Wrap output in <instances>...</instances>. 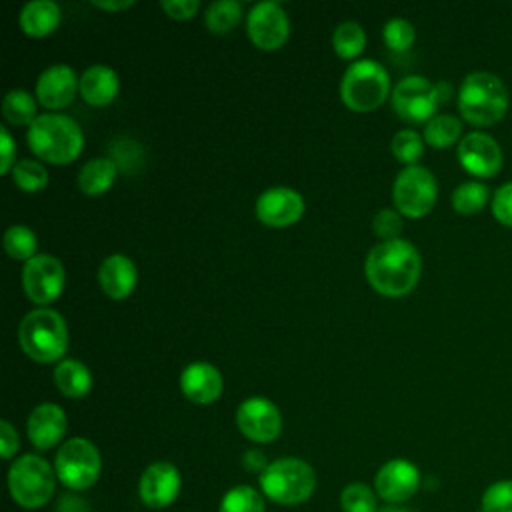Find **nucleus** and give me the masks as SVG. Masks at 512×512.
<instances>
[{
  "mask_svg": "<svg viewBox=\"0 0 512 512\" xmlns=\"http://www.w3.org/2000/svg\"><path fill=\"white\" fill-rule=\"evenodd\" d=\"M422 260L418 250L402 238L376 244L364 262L368 284L382 296L398 298L414 290L420 280Z\"/></svg>",
  "mask_w": 512,
  "mask_h": 512,
  "instance_id": "nucleus-1",
  "label": "nucleus"
},
{
  "mask_svg": "<svg viewBox=\"0 0 512 512\" xmlns=\"http://www.w3.org/2000/svg\"><path fill=\"white\" fill-rule=\"evenodd\" d=\"M28 148L48 164H70L84 148V134L76 120L64 114H40L26 130Z\"/></svg>",
  "mask_w": 512,
  "mask_h": 512,
  "instance_id": "nucleus-2",
  "label": "nucleus"
},
{
  "mask_svg": "<svg viewBox=\"0 0 512 512\" xmlns=\"http://www.w3.org/2000/svg\"><path fill=\"white\" fill-rule=\"evenodd\" d=\"M18 342L22 352L34 362H56L68 348L66 322L52 308H34L20 320Z\"/></svg>",
  "mask_w": 512,
  "mask_h": 512,
  "instance_id": "nucleus-3",
  "label": "nucleus"
},
{
  "mask_svg": "<svg viewBox=\"0 0 512 512\" xmlns=\"http://www.w3.org/2000/svg\"><path fill=\"white\" fill-rule=\"evenodd\" d=\"M458 110L472 126H492L508 110V90L496 74L472 72L460 84Z\"/></svg>",
  "mask_w": 512,
  "mask_h": 512,
  "instance_id": "nucleus-4",
  "label": "nucleus"
},
{
  "mask_svg": "<svg viewBox=\"0 0 512 512\" xmlns=\"http://www.w3.org/2000/svg\"><path fill=\"white\" fill-rule=\"evenodd\" d=\"M260 488L272 502L296 506L312 496L316 472L300 458H278L260 474Z\"/></svg>",
  "mask_w": 512,
  "mask_h": 512,
  "instance_id": "nucleus-5",
  "label": "nucleus"
},
{
  "mask_svg": "<svg viewBox=\"0 0 512 512\" xmlns=\"http://www.w3.org/2000/svg\"><path fill=\"white\" fill-rule=\"evenodd\" d=\"M390 94V76L376 60L352 62L340 82L342 102L352 112H372L384 104Z\"/></svg>",
  "mask_w": 512,
  "mask_h": 512,
  "instance_id": "nucleus-6",
  "label": "nucleus"
},
{
  "mask_svg": "<svg viewBox=\"0 0 512 512\" xmlns=\"http://www.w3.org/2000/svg\"><path fill=\"white\" fill-rule=\"evenodd\" d=\"M56 478V470L42 456L24 454L10 466L8 488L18 506L36 510L52 498Z\"/></svg>",
  "mask_w": 512,
  "mask_h": 512,
  "instance_id": "nucleus-7",
  "label": "nucleus"
},
{
  "mask_svg": "<svg viewBox=\"0 0 512 512\" xmlns=\"http://www.w3.org/2000/svg\"><path fill=\"white\" fill-rule=\"evenodd\" d=\"M54 470L58 480L70 490H86L100 476V452L86 438H70L58 448Z\"/></svg>",
  "mask_w": 512,
  "mask_h": 512,
  "instance_id": "nucleus-8",
  "label": "nucleus"
},
{
  "mask_svg": "<svg viewBox=\"0 0 512 512\" xmlns=\"http://www.w3.org/2000/svg\"><path fill=\"white\" fill-rule=\"evenodd\" d=\"M438 198V184L434 174L424 166H406L398 172L392 186L394 208L408 218L426 216Z\"/></svg>",
  "mask_w": 512,
  "mask_h": 512,
  "instance_id": "nucleus-9",
  "label": "nucleus"
},
{
  "mask_svg": "<svg viewBox=\"0 0 512 512\" xmlns=\"http://www.w3.org/2000/svg\"><path fill=\"white\" fill-rule=\"evenodd\" d=\"M438 106L436 84L424 76H406L392 90V108L406 122H428L436 116Z\"/></svg>",
  "mask_w": 512,
  "mask_h": 512,
  "instance_id": "nucleus-10",
  "label": "nucleus"
},
{
  "mask_svg": "<svg viewBox=\"0 0 512 512\" xmlns=\"http://www.w3.org/2000/svg\"><path fill=\"white\" fill-rule=\"evenodd\" d=\"M64 282L66 270L56 256L36 254L32 260L24 262L22 288L34 304H40V308L54 302L62 294Z\"/></svg>",
  "mask_w": 512,
  "mask_h": 512,
  "instance_id": "nucleus-11",
  "label": "nucleus"
},
{
  "mask_svg": "<svg viewBox=\"0 0 512 512\" xmlns=\"http://www.w3.org/2000/svg\"><path fill=\"white\" fill-rule=\"evenodd\" d=\"M246 32L252 44L264 52L284 46L290 36V20L282 4L274 0L258 2L250 8L246 18Z\"/></svg>",
  "mask_w": 512,
  "mask_h": 512,
  "instance_id": "nucleus-12",
  "label": "nucleus"
},
{
  "mask_svg": "<svg viewBox=\"0 0 512 512\" xmlns=\"http://www.w3.org/2000/svg\"><path fill=\"white\" fill-rule=\"evenodd\" d=\"M238 430L252 442L268 444L282 430V416L276 404L264 396L246 398L236 410Z\"/></svg>",
  "mask_w": 512,
  "mask_h": 512,
  "instance_id": "nucleus-13",
  "label": "nucleus"
},
{
  "mask_svg": "<svg viewBox=\"0 0 512 512\" xmlns=\"http://www.w3.org/2000/svg\"><path fill=\"white\" fill-rule=\"evenodd\" d=\"M460 166L478 178H492L500 172L504 156L500 144L486 132H470L458 142Z\"/></svg>",
  "mask_w": 512,
  "mask_h": 512,
  "instance_id": "nucleus-14",
  "label": "nucleus"
},
{
  "mask_svg": "<svg viewBox=\"0 0 512 512\" xmlns=\"http://www.w3.org/2000/svg\"><path fill=\"white\" fill-rule=\"evenodd\" d=\"M304 198L288 186L264 190L256 200V218L270 228H286L296 224L304 214Z\"/></svg>",
  "mask_w": 512,
  "mask_h": 512,
  "instance_id": "nucleus-15",
  "label": "nucleus"
},
{
  "mask_svg": "<svg viewBox=\"0 0 512 512\" xmlns=\"http://www.w3.org/2000/svg\"><path fill=\"white\" fill-rule=\"evenodd\" d=\"M180 472L172 462H152L140 476L138 494L148 508H166L180 494Z\"/></svg>",
  "mask_w": 512,
  "mask_h": 512,
  "instance_id": "nucleus-16",
  "label": "nucleus"
},
{
  "mask_svg": "<svg viewBox=\"0 0 512 512\" xmlns=\"http://www.w3.org/2000/svg\"><path fill=\"white\" fill-rule=\"evenodd\" d=\"M374 486L376 494L388 504H402L416 494L420 486V472L412 462L394 458L380 466Z\"/></svg>",
  "mask_w": 512,
  "mask_h": 512,
  "instance_id": "nucleus-17",
  "label": "nucleus"
},
{
  "mask_svg": "<svg viewBox=\"0 0 512 512\" xmlns=\"http://www.w3.org/2000/svg\"><path fill=\"white\" fill-rule=\"evenodd\" d=\"M78 90L80 80L68 64H52L36 80V98L50 110L66 108Z\"/></svg>",
  "mask_w": 512,
  "mask_h": 512,
  "instance_id": "nucleus-18",
  "label": "nucleus"
},
{
  "mask_svg": "<svg viewBox=\"0 0 512 512\" xmlns=\"http://www.w3.org/2000/svg\"><path fill=\"white\" fill-rule=\"evenodd\" d=\"M180 390L194 404H212L224 390L220 370L210 362H192L180 374Z\"/></svg>",
  "mask_w": 512,
  "mask_h": 512,
  "instance_id": "nucleus-19",
  "label": "nucleus"
},
{
  "mask_svg": "<svg viewBox=\"0 0 512 512\" xmlns=\"http://www.w3.org/2000/svg\"><path fill=\"white\" fill-rule=\"evenodd\" d=\"M26 432L38 450H48L66 434V412L52 402L38 404L28 416Z\"/></svg>",
  "mask_w": 512,
  "mask_h": 512,
  "instance_id": "nucleus-20",
  "label": "nucleus"
},
{
  "mask_svg": "<svg viewBox=\"0 0 512 512\" xmlns=\"http://www.w3.org/2000/svg\"><path fill=\"white\" fill-rule=\"evenodd\" d=\"M138 282V270L126 254H110L98 268V284L102 292L112 300H124L130 296Z\"/></svg>",
  "mask_w": 512,
  "mask_h": 512,
  "instance_id": "nucleus-21",
  "label": "nucleus"
},
{
  "mask_svg": "<svg viewBox=\"0 0 512 512\" xmlns=\"http://www.w3.org/2000/svg\"><path fill=\"white\" fill-rule=\"evenodd\" d=\"M120 90L118 74L106 64H94L80 76V96L90 106H108Z\"/></svg>",
  "mask_w": 512,
  "mask_h": 512,
  "instance_id": "nucleus-22",
  "label": "nucleus"
},
{
  "mask_svg": "<svg viewBox=\"0 0 512 512\" xmlns=\"http://www.w3.org/2000/svg\"><path fill=\"white\" fill-rule=\"evenodd\" d=\"M60 6L52 0H32L20 10V28L30 38L50 36L60 24Z\"/></svg>",
  "mask_w": 512,
  "mask_h": 512,
  "instance_id": "nucleus-23",
  "label": "nucleus"
},
{
  "mask_svg": "<svg viewBox=\"0 0 512 512\" xmlns=\"http://www.w3.org/2000/svg\"><path fill=\"white\" fill-rule=\"evenodd\" d=\"M116 174L118 166L112 158H92L80 168L76 184L86 196H100L114 184Z\"/></svg>",
  "mask_w": 512,
  "mask_h": 512,
  "instance_id": "nucleus-24",
  "label": "nucleus"
},
{
  "mask_svg": "<svg viewBox=\"0 0 512 512\" xmlns=\"http://www.w3.org/2000/svg\"><path fill=\"white\" fill-rule=\"evenodd\" d=\"M54 382L56 388L68 398H82L92 388V374L86 364L66 358L60 360L54 368Z\"/></svg>",
  "mask_w": 512,
  "mask_h": 512,
  "instance_id": "nucleus-25",
  "label": "nucleus"
},
{
  "mask_svg": "<svg viewBox=\"0 0 512 512\" xmlns=\"http://www.w3.org/2000/svg\"><path fill=\"white\" fill-rule=\"evenodd\" d=\"M366 46V32L358 22H342L332 32V48L342 60H354Z\"/></svg>",
  "mask_w": 512,
  "mask_h": 512,
  "instance_id": "nucleus-26",
  "label": "nucleus"
},
{
  "mask_svg": "<svg viewBox=\"0 0 512 512\" xmlns=\"http://www.w3.org/2000/svg\"><path fill=\"white\" fill-rule=\"evenodd\" d=\"M242 6L236 0H216L204 12V24L212 34H228L238 26Z\"/></svg>",
  "mask_w": 512,
  "mask_h": 512,
  "instance_id": "nucleus-27",
  "label": "nucleus"
},
{
  "mask_svg": "<svg viewBox=\"0 0 512 512\" xmlns=\"http://www.w3.org/2000/svg\"><path fill=\"white\" fill-rule=\"evenodd\" d=\"M2 114L14 126H30L38 118L32 94L22 88H14L4 96Z\"/></svg>",
  "mask_w": 512,
  "mask_h": 512,
  "instance_id": "nucleus-28",
  "label": "nucleus"
},
{
  "mask_svg": "<svg viewBox=\"0 0 512 512\" xmlns=\"http://www.w3.org/2000/svg\"><path fill=\"white\" fill-rule=\"evenodd\" d=\"M462 134V122L452 114H436L432 120L426 122L424 128V142L432 148H448L458 142Z\"/></svg>",
  "mask_w": 512,
  "mask_h": 512,
  "instance_id": "nucleus-29",
  "label": "nucleus"
},
{
  "mask_svg": "<svg viewBox=\"0 0 512 512\" xmlns=\"http://www.w3.org/2000/svg\"><path fill=\"white\" fill-rule=\"evenodd\" d=\"M488 196H490V190L482 182H474V180L462 182L452 192V208L458 214L472 216V214H478L486 206Z\"/></svg>",
  "mask_w": 512,
  "mask_h": 512,
  "instance_id": "nucleus-30",
  "label": "nucleus"
},
{
  "mask_svg": "<svg viewBox=\"0 0 512 512\" xmlns=\"http://www.w3.org/2000/svg\"><path fill=\"white\" fill-rule=\"evenodd\" d=\"M4 248L10 258L28 262L36 256V248H38L36 234L24 224H14L4 234Z\"/></svg>",
  "mask_w": 512,
  "mask_h": 512,
  "instance_id": "nucleus-31",
  "label": "nucleus"
},
{
  "mask_svg": "<svg viewBox=\"0 0 512 512\" xmlns=\"http://www.w3.org/2000/svg\"><path fill=\"white\" fill-rule=\"evenodd\" d=\"M218 512H264V500L256 488L240 484L222 496Z\"/></svg>",
  "mask_w": 512,
  "mask_h": 512,
  "instance_id": "nucleus-32",
  "label": "nucleus"
},
{
  "mask_svg": "<svg viewBox=\"0 0 512 512\" xmlns=\"http://www.w3.org/2000/svg\"><path fill=\"white\" fill-rule=\"evenodd\" d=\"M12 180L24 192H40L48 184V170L38 160H18L12 168Z\"/></svg>",
  "mask_w": 512,
  "mask_h": 512,
  "instance_id": "nucleus-33",
  "label": "nucleus"
},
{
  "mask_svg": "<svg viewBox=\"0 0 512 512\" xmlns=\"http://www.w3.org/2000/svg\"><path fill=\"white\" fill-rule=\"evenodd\" d=\"M392 154L406 166H416L424 154V138L416 130H400L392 138Z\"/></svg>",
  "mask_w": 512,
  "mask_h": 512,
  "instance_id": "nucleus-34",
  "label": "nucleus"
},
{
  "mask_svg": "<svg viewBox=\"0 0 512 512\" xmlns=\"http://www.w3.org/2000/svg\"><path fill=\"white\" fill-rule=\"evenodd\" d=\"M344 512H378L376 494L362 482L348 484L340 494Z\"/></svg>",
  "mask_w": 512,
  "mask_h": 512,
  "instance_id": "nucleus-35",
  "label": "nucleus"
},
{
  "mask_svg": "<svg viewBox=\"0 0 512 512\" xmlns=\"http://www.w3.org/2000/svg\"><path fill=\"white\" fill-rule=\"evenodd\" d=\"M382 38L386 46L394 52H404L414 44L416 30L414 26L404 18H392L382 28Z\"/></svg>",
  "mask_w": 512,
  "mask_h": 512,
  "instance_id": "nucleus-36",
  "label": "nucleus"
},
{
  "mask_svg": "<svg viewBox=\"0 0 512 512\" xmlns=\"http://www.w3.org/2000/svg\"><path fill=\"white\" fill-rule=\"evenodd\" d=\"M482 512H512V480L490 484L482 494Z\"/></svg>",
  "mask_w": 512,
  "mask_h": 512,
  "instance_id": "nucleus-37",
  "label": "nucleus"
},
{
  "mask_svg": "<svg viewBox=\"0 0 512 512\" xmlns=\"http://www.w3.org/2000/svg\"><path fill=\"white\" fill-rule=\"evenodd\" d=\"M372 230L378 238H382V242L386 240H396L402 232V218L400 212L394 208H380L374 214L372 220Z\"/></svg>",
  "mask_w": 512,
  "mask_h": 512,
  "instance_id": "nucleus-38",
  "label": "nucleus"
},
{
  "mask_svg": "<svg viewBox=\"0 0 512 512\" xmlns=\"http://www.w3.org/2000/svg\"><path fill=\"white\" fill-rule=\"evenodd\" d=\"M492 214L500 224L512 228V182L502 184L494 192V196H492Z\"/></svg>",
  "mask_w": 512,
  "mask_h": 512,
  "instance_id": "nucleus-39",
  "label": "nucleus"
},
{
  "mask_svg": "<svg viewBox=\"0 0 512 512\" xmlns=\"http://www.w3.org/2000/svg\"><path fill=\"white\" fill-rule=\"evenodd\" d=\"M160 8L172 20H190L200 10V2L198 0H162Z\"/></svg>",
  "mask_w": 512,
  "mask_h": 512,
  "instance_id": "nucleus-40",
  "label": "nucleus"
},
{
  "mask_svg": "<svg viewBox=\"0 0 512 512\" xmlns=\"http://www.w3.org/2000/svg\"><path fill=\"white\" fill-rule=\"evenodd\" d=\"M0 150H2V158H0V172L2 174H8L16 162H14V156H16V144H14V138L10 136L8 128H0Z\"/></svg>",
  "mask_w": 512,
  "mask_h": 512,
  "instance_id": "nucleus-41",
  "label": "nucleus"
},
{
  "mask_svg": "<svg viewBox=\"0 0 512 512\" xmlns=\"http://www.w3.org/2000/svg\"><path fill=\"white\" fill-rule=\"evenodd\" d=\"M18 450V434L14 430V426L8 420L0 422V452L2 458H12Z\"/></svg>",
  "mask_w": 512,
  "mask_h": 512,
  "instance_id": "nucleus-42",
  "label": "nucleus"
},
{
  "mask_svg": "<svg viewBox=\"0 0 512 512\" xmlns=\"http://www.w3.org/2000/svg\"><path fill=\"white\" fill-rule=\"evenodd\" d=\"M56 512H90V508H88L86 500H80L72 494H66V496L60 498Z\"/></svg>",
  "mask_w": 512,
  "mask_h": 512,
  "instance_id": "nucleus-43",
  "label": "nucleus"
},
{
  "mask_svg": "<svg viewBox=\"0 0 512 512\" xmlns=\"http://www.w3.org/2000/svg\"><path fill=\"white\" fill-rule=\"evenodd\" d=\"M242 462H244L246 470H250V472H260V474H262V472L268 468V462H266L264 454L258 452V450H248V452L244 454Z\"/></svg>",
  "mask_w": 512,
  "mask_h": 512,
  "instance_id": "nucleus-44",
  "label": "nucleus"
},
{
  "mask_svg": "<svg viewBox=\"0 0 512 512\" xmlns=\"http://www.w3.org/2000/svg\"><path fill=\"white\" fill-rule=\"evenodd\" d=\"M136 2L134 0H92V6L100 8V10H108V12H120V10H128L132 8Z\"/></svg>",
  "mask_w": 512,
  "mask_h": 512,
  "instance_id": "nucleus-45",
  "label": "nucleus"
},
{
  "mask_svg": "<svg viewBox=\"0 0 512 512\" xmlns=\"http://www.w3.org/2000/svg\"><path fill=\"white\" fill-rule=\"evenodd\" d=\"M436 94H438V100H440V106H442L446 100H450L452 86L448 82H438L436 84Z\"/></svg>",
  "mask_w": 512,
  "mask_h": 512,
  "instance_id": "nucleus-46",
  "label": "nucleus"
},
{
  "mask_svg": "<svg viewBox=\"0 0 512 512\" xmlns=\"http://www.w3.org/2000/svg\"><path fill=\"white\" fill-rule=\"evenodd\" d=\"M378 512H410V510H406V508H402V506H396V504H388V506L380 508Z\"/></svg>",
  "mask_w": 512,
  "mask_h": 512,
  "instance_id": "nucleus-47",
  "label": "nucleus"
}]
</instances>
